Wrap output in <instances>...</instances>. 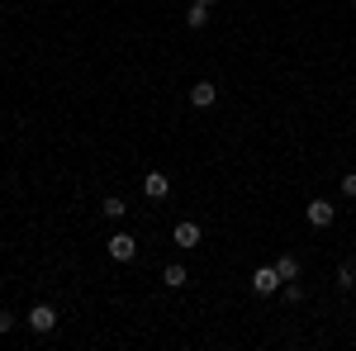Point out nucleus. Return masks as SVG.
Listing matches in <instances>:
<instances>
[{
	"mask_svg": "<svg viewBox=\"0 0 356 351\" xmlns=\"http://www.w3.org/2000/svg\"><path fill=\"white\" fill-rule=\"evenodd\" d=\"M352 5H356V0H352Z\"/></svg>",
	"mask_w": 356,
	"mask_h": 351,
	"instance_id": "nucleus-17",
	"label": "nucleus"
},
{
	"mask_svg": "<svg viewBox=\"0 0 356 351\" xmlns=\"http://www.w3.org/2000/svg\"><path fill=\"white\" fill-rule=\"evenodd\" d=\"M200 238H204V233H200V223H191V218H186V223H176V233H171V243L186 247V252H191V247H200Z\"/></svg>",
	"mask_w": 356,
	"mask_h": 351,
	"instance_id": "nucleus-4",
	"label": "nucleus"
},
{
	"mask_svg": "<svg viewBox=\"0 0 356 351\" xmlns=\"http://www.w3.org/2000/svg\"><path fill=\"white\" fill-rule=\"evenodd\" d=\"M195 5H214V0H195Z\"/></svg>",
	"mask_w": 356,
	"mask_h": 351,
	"instance_id": "nucleus-16",
	"label": "nucleus"
},
{
	"mask_svg": "<svg viewBox=\"0 0 356 351\" xmlns=\"http://www.w3.org/2000/svg\"><path fill=\"white\" fill-rule=\"evenodd\" d=\"M29 327H33V332H53L57 327L53 304H33V309H29Z\"/></svg>",
	"mask_w": 356,
	"mask_h": 351,
	"instance_id": "nucleus-3",
	"label": "nucleus"
},
{
	"mask_svg": "<svg viewBox=\"0 0 356 351\" xmlns=\"http://www.w3.org/2000/svg\"><path fill=\"white\" fill-rule=\"evenodd\" d=\"M285 299H290V304H300V299H304V290L295 285V280H285Z\"/></svg>",
	"mask_w": 356,
	"mask_h": 351,
	"instance_id": "nucleus-13",
	"label": "nucleus"
},
{
	"mask_svg": "<svg viewBox=\"0 0 356 351\" xmlns=\"http://www.w3.org/2000/svg\"><path fill=\"white\" fill-rule=\"evenodd\" d=\"M304 218H309L314 228H332V218H337V209H332L328 199H314V204H304Z\"/></svg>",
	"mask_w": 356,
	"mask_h": 351,
	"instance_id": "nucleus-2",
	"label": "nucleus"
},
{
	"mask_svg": "<svg viewBox=\"0 0 356 351\" xmlns=\"http://www.w3.org/2000/svg\"><path fill=\"white\" fill-rule=\"evenodd\" d=\"M214 100H219V85H214V81H195L191 85V105L195 109H209Z\"/></svg>",
	"mask_w": 356,
	"mask_h": 351,
	"instance_id": "nucleus-5",
	"label": "nucleus"
},
{
	"mask_svg": "<svg viewBox=\"0 0 356 351\" xmlns=\"http://www.w3.org/2000/svg\"><path fill=\"white\" fill-rule=\"evenodd\" d=\"M337 285H342V290H352V285H356V266H352V261L337 270Z\"/></svg>",
	"mask_w": 356,
	"mask_h": 351,
	"instance_id": "nucleus-12",
	"label": "nucleus"
},
{
	"mask_svg": "<svg viewBox=\"0 0 356 351\" xmlns=\"http://www.w3.org/2000/svg\"><path fill=\"white\" fill-rule=\"evenodd\" d=\"M342 195H356V171H347V176H342Z\"/></svg>",
	"mask_w": 356,
	"mask_h": 351,
	"instance_id": "nucleus-14",
	"label": "nucleus"
},
{
	"mask_svg": "<svg viewBox=\"0 0 356 351\" xmlns=\"http://www.w3.org/2000/svg\"><path fill=\"white\" fill-rule=\"evenodd\" d=\"M10 327H15V313H10V309H0V332H10Z\"/></svg>",
	"mask_w": 356,
	"mask_h": 351,
	"instance_id": "nucleus-15",
	"label": "nucleus"
},
{
	"mask_svg": "<svg viewBox=\"0 0 356 351\" xmlns=\"http://www.w3.org/2000/svg\"><path fill=\"white\" fill-rule=\"evenodd\" d=\"M162 280L171 285V290H181V285H186L191 275H186V266H166V275H162Z\"/></svg>",
	"mask_w": 356,
	"mask_h": 351,
	"instance_id": "nucleus-11",
	"label": "nucleus"
},
{
	"mask_svg": "<svg viewBox=\"0 0 356 351\" xmlns=\"http://www.w3.org/2000/svg\"><path fill=\"white\" fill-rule=\"evenodd\" d=\"M100 209H105V218H124V214H129V204H124L119 195H110V199H105Z\"/></svg>",
	"mask_w": 356,
	"mask_h": 351,
	"instance_id": "nucleus-10",
	"label": "nucleus"
},
{
	"mask_svg": "<svg viewBox=\"0 0 356 351\" xmlns=\"http://www.w3.org/2000/svg\"><path fill=\"white\" fill-rule=\"evenodd\" d=\"M186 24L204 28V24H209V5H191V10H186Z\"/></svg>",
	"mask_w": 356,
	"mask_h": 351,
	"instance_id": "nucleus-9",
	"label": "nucleus"
},
{
	"mask_svg": "<svg viewBox=\"0 0 356 351\" xmlns=\"http://www.w3.org/2000/svg\"><path fill=\"white\" fill-rule=\"evenodd\" d=\"M280 285H285V280L275 275V266H257L252 270V290H257V295H275Z\"/></svg>",
	"mask_w": 356,
	"mask_h": 351,
	"instance_id": "nucleus-1",
	"label": "nucleus"
},
{
	"mask_svg": "<svg viewBox=\"0 0 356 351\" xmlns=\"http://www.w3.org/2000/svg\"><path fill=\"white\" fill-rule=\"evenodd\" d=\"M271 266H275V275H280V280H300V256H290V252H285L280 261H271Z\"/></svg>",
	"mask_w": 356,
	"mask_h": 351,
	"instance_id": "nucleus-8",
	"label": "nucleus"
},
{
	"mask_svg": "<svg viewBox=\"0 0 356 351\" xmlns=\"http://www.w3.org/2000/svg\"><path fill=\"white\" fill-rule=\"evenodd\" d=\"M166 190H171L166 171H147V181H143V195H147V199H162Z\"/></svg>",
	"mask_w": 356,
	"mask_h": 351,
	"instance_id": "nucleus-7",
	"label": "nucleus"
},
{
	"mask_svg": "<svg viewBox=\"0 0 356 351\" xmlns=\"http://www.w3.org/2000/svg\"><path fill=\"white\" fill-rule=\"evenodd\" d=\"M110 256H114V261H134V256H138V243L129 238V233H114V238H110Z\"/></svg>",
	"mask_w": 356,
	"mask_h": 351,
	"instance_id": "nucleus-6",
	"label": "nucleus"
}]
</instances>
